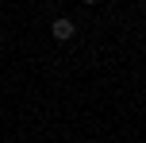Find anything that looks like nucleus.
I'll list each match as a JSON object with an SVG mask.
<instances>
[{
    "instance_id": "1",
    "label": "nucleus",
    "mask_w": 146,
    "mask_h": 143,
    "mask_svg": "<svg viewBox=\"0 0 146 143\" xmlns=\"http://www.w3.org/2000/svg\"><path fill=\"white\" fill-rule=\"evenodd\" d=\"M50 35L58 39V43H66V39L77 35V27H73V19H69V15H58V19L50 23Z\"/></svg>"
}]
</instances>
